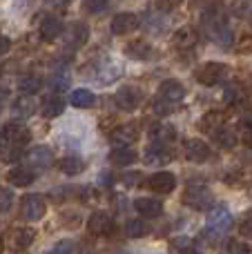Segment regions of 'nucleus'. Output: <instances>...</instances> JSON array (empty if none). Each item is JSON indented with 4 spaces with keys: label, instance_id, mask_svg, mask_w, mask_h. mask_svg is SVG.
<instances>
[{
    "label": "nucleus",
    "instance_id": "1",
    "mask_svg": "<svg viewBox=\"0 0 252 254\" xmlns=\"http://www.w3.org/2000/svg\"><path fill=\"white\" fill-rule=\"evenodd\" d=\"M201 27H203L205 36H208L212 43H217L221 49L232 47V27L228 22V16L223 9L219 7H208L201 16Z\"/></svg>",
    "mask_w": 252,
    "mask_h": 254
},
{
    "label": "nucleus",
    "instance_id": "2",
    "mask_svg": "<svg viewBox=\"0 0 252 254\" xmlns=\"http://www.w3.org/2000/svg\"><path fill=\"white\" fill-rule=\"evenodd\" d=\"M183 203L192 210H210L212 207V192L201 181H190V185L183 192Z\"/></svg>",
    "mask_w": 252,
    "mask_h": 254
},
{
    "label": "nucleus",
    "instance_id": "3",
    "mask_svg": "<svg viewBox=\"0 0 252 254\" xmlns=\"http://www.w3.org/2000/svg\"><path fill=\"white\" fill-rule=\"evenodd\" d=\"M228 74H230V69L223 63H205L203 67L196 69V80L205 87H214V85L223 83L228 78Z\"/></svg>",
    "mask_w": 252,
    "mask_h": 254
},
{
    "label": "nucleus",
    "instance_id": "4",
    "mask_svg": "<svg viewBox=\"0 0 252 254\" xmlns=\"http://www.w3.org/2000/svg\"><path fill=\"white\" fill-rule=\"evenodd\" d=\"M232 214L228 212V207H223V205H214L212 210H210V214H208V230L212 234H228L232 230Z\"/></svg>",
    "mask_w": 252,
    "mask_h": 254
},
{
    "label": "nucleus",
    "instance_id": "5",
    "mask_svg": "<svg viewBox=\"0 0 252 254\" xmlns=\"http://www.w3.org/2000/svg\"><path fill=\"white\" fill-rule=\"evenodd\" d=\"M22 158H25V167H29L31 172H43L54 163L52 149L45 147V145H38V147L29 149L27 154H22Z\"/></svg>",
    "mask_w": 252,
    "mask_h": 254
},
{
    "label": "nucleus",
    "instance_id": "6",
    "mask_svg": "<svg viewBox=\"0 0 252 254\" xmlns=\"http://www.w3.org/2000/svg\"><path fill=\"white\" fill-rule=\"evenodd\" d=\"M20 203H22V216L27 221H40L47 214V201L40 194H25Z\"/></svg>",
    "mask_w": 252,
    "mask_h": 254
},
{
    "label": "nucleus",
    "instance_id": "7",
    "mask_svg": "<svg viewBox=\"0 0 252 254\" xmlns=\"http://www.w3.org/2000/svg\"><path fill=\"white\" fill-rule=\"evenodd\" d=\"M114 101L123 112H132L143 103V92L138 87H134V85H123V87L116 92Z\"/></svg>",
    "mask_w": 252,
    "mask_h": 254
},
{
    "label": "nucleus",
    "instance_id": "8",
    "mask_svg": "<svg viewBox=\"0 0 252 254\" xmlns=\"http://www.w3.org/2000/svg\"><path fill=\"white\" fill-rule=\"evenodd\" d=\"M87 230L94 237H110L114 232V221L107 212H94L87 219Z\"/></svg>",
    "mask_w": 252,
    "mask_h": 254
},
{
    "label": "nucleus",
    "instance_id": "9",
    "mask_svg": "<svg viewBox=\"0 0 252 254\" xmlns=\"http://www.w3.org/2000/svg\"><path fill=\"white\" fill-rule=\"evenodd\" d=\"M138 18L134 16V13H129V11H121V13H116L114 18H112V34L114 36H127V34H132L134 29H138Z\"/></svg>",
    "mask_w": 252,
    "mask_h": 254
},
{
    "label": "nucleus",
    "instance_id": "10",
    "mask_svg": "<svg viewBox=\"0 0 252 254\" xmlns=\"http://www.w3.org/2000/svg\"><path fill=\"white\" fill-rule=\"evenodd\" d=\"M0 140H9V143H16L25 147L31 140V131L22 123H7L2 127V131H0Z\"/></svg>",
    "mask_w": 252,
    "mask_h": 254
},
{
    "label": "nucleus",
    "instance_id": "11",
    "mask_svg": "<svg viewBox=\"0 0 252 254\" xmlns=\"http://www.w3.org/2000/svg\"><path fill=\"white\" fill-rule=\"evenodd\" d=\"M147 188L156 194H170L177 188V176L172 172H156L147 179Z\"/></svg>",
    "mask_w": 252,
    "mask_h": 254
},
{
    "label": "nucleus",
    "instance_id": "12",
    "mask_svg": "<svg viewBox=\"0 0 252 254\" xmlns=\"http://www.w3.org/2000/svg\"><path fill=\"white\" fill-rule=\"evenodd\" d=\"M183 149H186V158L188 161H192V163H205L210 158V145L205 143V140H201V138L186 140Z\"/></svg>",
    "mask_w": 252,
    "mask_h": 254
},
{
    "label": "nucleus",
    "instance_id": "13",
    "mask_svg": "<svg viewBox=\"0 0 252 254\" xmlns=\"http://www.w3.org/2000/svg\"><path fill=\"white\" fill-rule=\"evenodd\" d=\"M159 98L172 103V105H179V103L186 98V87H183L179 80H174V78L163 80V83H161V87H159Z\"/></svg>",
    "mask_w": 252,
    "mask_h": 254
},
{
    "label": "nucleus",
    "instance_id": "14",
    "mask_svg": "<svg viewBox=\"0 0 252 254\" xmlns=\"http://www.w3.org/2000/svg\"><path fill=\"white\" fill-rule=\"evenodd\" d=\"M147 136H150L152 143L170 145L172 140H177V129L168 123H152L150 129H147Z\"/></svg>",
    "mask_w": 252,
    "mask_h": 254
},
{
    "label": "nucleus",
    "instance_id": "15",
    "mask_svg": "<svg viewBox=\"0 0 252 254\" xmlns=\"http://www.w3.org/2000/svg\"><path fill=\"white\" fill-rule=\"evenodd\" d=\"M134 210L141 216H145V219H156V216H161V212H163V203H161L159 198L141 196L134 201Z\"/></svg>",
    "mask_w": 252,
    "mask_h": 254
},
{
    "label": "nucleus",
    "instance_id": "16",
    "mask_svg": "<svg viewBox=\"0 0 252 254\" xmlns=\"http://www.w3.org/2000/svg\"><path fill=\"white\" fill-rule=\"evenodd\" d=\"M172 149L168 147V145H163V143H154L152 147H147V152H145V163L147 165H165V163H170L172 161Z\"/></svg>",
    "mask_w": 252,
    "mask_h": 254
},
{
    "label": "nucleus",
    "instance_id": "17",
    "mask_svg": "<svg viewBox=\"0 0 252 254\" xmlns=\"http://www.w3.org/2000/svg\"><path fill=\"white\" fill-rule=\"evenodd\" d=\"M87 38H89V29L85 22H71L65 34V40H67V45H69V49L83 47V45L87 43Z\"/></svg>",
    "mask_w": 252,
    "mask_h": 254
},
{
    "label": "nucleus",
    "instance_id": "18",
    "mask_svg": "<svg viewBox=\"0 0 252 254\" xmlns=\"http://www.w3.org/2000/svg\"><path fill=\"white\" fill-rule=\"evenodd\" d=\"M63 34V22L58 20L56 16H47L43 22H40V29H38V36L43 43H54L58 36Z\"/></svg>",
    "mask_w": 252,
    "mask_h": 254
},
{
    "label": "nucleus",
    "instance_id": "19",
    "mask_svg": "<svg viewBox=\"0 0 252 254\" xmlns=\"http://www.w3.org/2000/svg\"><path fill=\"white\" fill-rule=\"evenodd\" d=\"M36 181V172H31L29 167H11L7 172V183L13 185V188H27Z\"/></svg>",
    "mask_w": 252,
    "mask_h": 254
},
{
    "label": "nucleus",
    "instance_id": "20",
    "mask_svg": "<svg viewBox=\"0 0 252 254\" xmlns=\"http://www.w3.org/2000/svg\"><path fill=\"white\" fill-rule=\"evenodd\" d=\"M138 138V125L136 123H125L119 125L112 131V143L114 145H132Z\"/></svg>",
    "mask_w": 252,
    "mask_h": 254
},
{
    "label": "nucleus",
    "instance_id": "21",
    "mask_svg": "<svg viewBox=\"0 0 252 254\" xmlns=\"http://www.w3.org/2000/svg\"><path fill=\"white\" fill-rule=\"evenodd\" d=\"M63 110H65V101H63V96H58V92L49 94V96L43 98V103H40V114H43L45 119H56V116L63 114Z\"/></svg>",
    "mask_w": 252,
    "mask_h": 254
},
{
    "label": "nucleus",
    "instance_id": "22",
    "mask_svg": "<svg viewBox=\"0 0 252 254\" xmlns=\"http://www.w3.org/2000/svg\"><path fill=\"white\" fill-rule=\"evenodd\" d=\"M199 43V34L192 27H181V29L174 34V47L181 49V52H190V49L196 47Z\"/></svg>",
    "mask_w": 252,
    "mask_h": 254
},
{
    "label": "nucleus",
    "instance_id": "23",
    "mask_svg": "<svg viewBox=\"0 0 252 254\" xmlns=\"http://www.w3.org/2000/svg\"><path fill=\"white\" fill-rule=\"evenodd\" d=\"M136 152L129 145H116V149H112L110 154V163L116 167H127L132 163H136Z\"/></svg>",
    "mask_w": 252,
    "mask_h": 254
},
{
    "label": "nucleus",
    "instance_id": "24",
    "mask_svg": "<svg viewBox=\"0 0 252 254\" xmlns=\"http://www.w3.org/2000/svg\"><path fill=\"white\" fill-rule=\"evenodd\" d=\"M9 110H11V114L16 116V119H29L36 112V103H34V98H31V94H22V96H18L16 101L11 103Z\"/></svg>",
    "mask_w": 252,
    "mask_h": 254
},
{
    "label": "nucleus",
    "instance_id": "25",
    "mask_svg": "<svg viewBox=\"0 0 252 254\" xmlns=\"http://www.w3.org/2000/svg\"><path fill=\"white\" fill-rule=\"evenodd\" d=\"M36 239V230L34 228H16L11 232V237H9V241H11V246L16 248V250H27V248L34 243Z\"/></svg>",
    "mask_w": 252,
    "mask_h": 254
},
{
    "label": "nucleus",
    "instance_id": "26",
    "mask_svg": "<svg viewBox=\"0 0 252 254\" xmlns=\"http://www.w3.org/2000/svg\"><path fill=\"white\" fill-rule=\"evenodd\" d=\"M69 103L74 107H78V110H89V107H94V103H96V96H94V92H89V89L78 87L69 94Z\"/></svg>",
    "mask_w": 252,
    "mask_h": 254
},
{
    "label": "nucleus",
    "instance_id": "27",
    "mask_svg": "<svg viewBox=\"0 0 252 254\" xmlns=\"http://www.w3.org/2000/svg\"><path fill=\"white\" fill-rule=\"evenodd\" d=\"M125 52H127V56L136 58V61H150L154 49H152V45L145 43V40H132V43L125 47Z\"/></svg>",
    "mask_w": 252,
    "mask_h": 254
},
{
    "label": "nucleus",
    "instance_id": "28",
    "mask_svg": "<svg viewBox=\"0 0 252 254\" xmlns=\"http://www.w3.org/2000/svg\"><path fill=\"white\" fill-rule=\"evenodd\" d=\"M226 121H228V116L223 114V112L212 110V112H208V114H203V119L199 121V127L203 131H217L221 125H226Z\"/></svg>",
    "mask_w": 252,
    "mask_h": 254
},
{
    "label": "nucleus",
    "instance_id": "29",
    "mask_svg": "<svg viewBox=\"0 0 252 254\" xmlns=\"http://www.w3.org/2000/svg\"><path fill=\"white\" fill-rule=\"evenodd\" d=\"M223 103L228 107H239L241 103H246V92L241 85L237 83H230L226 89H223Z\"/></svg>",
    "mask_w": 252,
    "mask_h": 254
},
{
    "label": "nucleus",
    "instance_id": "30",
    "mask_svg": "<svg viewBox=\"0 0 252 254\" xmlns=\"http://www.w3.org/2000/svg\"><path fill=\"white\" fill-rule=\"evenodd\" d=\"M69 71L65 69V67H56V69L49 74V87L54 89V92H65L67 87H69Z\"/></svg>",
    "mask_w": 252,
    "mask_h": 254
},
{
    "label": "nucleus",
    "instance_id": "31",
    "mask_svg": "<svg viewBox=\"0 0 252 254\" xmlns=\"http://www.w3.org/2000/svg\"><path fill=\"white\" fill-rule=\"evenodd\" d=\"M25 154V147L16 143H9V140H0V161L4 163H13L18 158H22Z\"/></svg>",
    "mask_w": 252,
    "mask_h": 254
},
{
    "label": "nucleus",
    "instance_id": "32",
    "mask_svg": "<svg viewBox=\"0 0 252 254\" xmlns=\"http://www.w3.org/2000/svg\"><path fill=\"white\" fill-rule=\"evenodd\" d=\"M58 170H61L63 174H67V176H76V174H80V172L85 170V161L83 158H78V156H65V158L58 161Z\"/></svg>",
    "mask_w": 252,
    "mask_h": 254
},
{
    "label": "nucleus",
    "instance_id": "33",
    "mask_svg": "<svg viewBox=\"0 0 252 254\" xmlns=\"http://www.w3.org/2000/svg\"><path fill=\"white\" fill-rule=\"evenodd\" d=\"M212 136L223 149H232L237 145V131L228 125H221L217 131H212Z\"/></svg>",
    "mask_w": 252,
    "mask_h": 254
},
{
    "label": "nucleus",
    "instance_id": "34",
    "mask_svg": "<svg viewBox=\"0 0 252 254\" xmlns=\"http://www.w3.org/2000/svg\"><path fill=\"white\" fill-rule=\"evenodd\" d=\"M40 87H43V78L38 74H25L18 80V89L20 94H38Z\"/></svg>",
    "mask_w": 252,
    "mask_h": 254
},
{
    "label": "nucleus",
    "instance_id": "35",
    "mask_svg": "<svg viewBox=\"0 0 252 254\" xmlns=\"http://www.w3.org/2000/svg\"><path fill=\"white\" fill-rule=\"evenodd\" d=\"M147 232H150V228H147V223L141 219H129L127 223H125V234H127V239H141V237H145Z\"/></svg>",
    "mask_w": 252,
    "mask_h": 254
},
{
    "label": "nucleus",
    "instance_id": "36",
    "mask_svg": "<svg viewBox=\"0 0 252 254\" xmlns=\"http://www.w3.org/2000/svg\"><path fill=\"white\" fill-rule=\"evenodd\" d=\"M230 11L241 20H252V0H232Z\"/></svg>",
    "mask_w": 252,
    "mask_h": 254
},
{
    "label": "nucleus",
    "instance_id": "37",
    "mask_svg": "<svg viewBox=\"0 0 252 254\" xmlns=\"http://www.w3.org/2000/svg\"><path fill=\"white\" fill-rule=\"evenodd\" d=\"M226 252H230V254H248L250 246L246 241H241V239H230V241L226 243Z\"/></svg>",
    "mask_w": 252,
    "mask_h": 254
},
{
    "label": "nucleus",
    "instance_id": "38",
    "mask_svg": "<svg viewBox=\"0 0 252 254\" xmlns=\"http://www.w3.org/2000/svg\"><path fill=\"white\" fill-rule=\"evenodd\" d=\"M172 248H174V250H179V252H192L196 246H194V239L177 237V239H172Z\"/></svg>",
    "mask_w": 252,
    "mask_h": 254
},
{
    "label": "nucleus",
    "instance_id": "39",
    "mask_svg": "<svg viewBox=\"0 0 252 254\" xmlns=\"http://www.w3.org/2000/svg\"><path fill=\"white\" fill-rule=\"evenodd\" d=\"M83 7L87 9L89 13H103L110 7V0H83Z\"/></svg>",
    "mask_w": 252,
    "mask_h": 254
},
{
    "label": "nucleus",
    "instance_id": "40",
    "mask_svg": "<svg viewBox=\"0 0 252 254\" xmlns=\"http://www.w3.org/2000/svg\"><path fill=\"white\" fill-rule=\"evenodd\" d=\"M13 205V192L7 188L0 190V214H4V212H9Z\"/></svg>",
    "mask_w": 252,
    "mask_h": 254
},
{
    "label": "nucleus",
    "instance_id": "41",
    "mask_svg": "<svg viewBox=\"0 0 252 254\" xmlns=\"http://www.w3.org/2000/svg\"><path fill=\"white\" fill-rule=\"evenodd\" d=\"M121 183H123L125 188H136V185L143 183V174L141 172H127V174L121 176Z\"/></svg>",
    "mask_w": 252,
    "mask_h": 254
},
{
    "label": "nucleus",
    "instance_id": "42",
    "mask_svg": "<svg viewBox=\"0 0 252 254\" xmlns=\"http://www.w3.org/2000/svg\"><path fill=\"white\" fill-rule=\"evenodd\" d=\"M239 230H241V234H244L246 239H252V210H248V212L244 214Z\"/></svg>",
    "mask_w": 252,
    "mask_h": 254
},
{
    "label": "nucleus",
    "instance_id": "43",
    "mask_svg": "<svg viewBox=\"0 0 252 254\" xmlns=\"http://www.w3.org/2000/svg\"><path fill=\"white\" fill-rule=\"evenodd\" d=\"M172 103H168V101H163V98H159L156 96V101H154V114H159V116H168L170 112H172Z\"/></svg>",
    "mask_w": 252,
    "mask_h": 254
},
{
    "label": "nucleus",
    "instance_id": "44",
    "mask_svg": "<svg viewBox=\"0 0 252 254\" xmlns=\"http://www.w3.org/2000/svg\"><path fill=\"white\" fill-rule=\"evenodd\" d=\"M78 196L83 198L85 203H94V201H96V198H98V192L92 188V185H85V188H80Z\"/></svg>",
    "mask_w": 252,
    "mask_h": 254
},
{
    "label": "nucleus",
    "instance_id": "45",
    "mask_svg": "<svg viewBox=\"0 0 252 254\" xmlns=\"http://www.w3.org/2000/svg\"><path fill=\"white\" fill-rule=\"evenodd\" d=\"M181 2L183 0H156V9H159V11H172V9H177Z\"/></svg>",
    "mask_w": 252,
    "mask_h": 254
},
{
    "label": "nucleus",
    "instance_id": "46",
    "mask_svg": "<svg viewBox=\"0 0 252 254\" xmlns=\"http://www.w3.org/2000/svg\"><path fill=\"white\" fill-rule=\"evenodd\" d=\"M74 250H76V246L69 241H58L56 246L52 248V252H74Z\"/></svg>",
    "mask_w": 252,
    "mask_h": 254
},
{
    "label": "nucleus",
    "instance_id": "47",
    "mask_svg": "<svg viewBox=\"0 0 252 254\" xmlns=\"http://www.w3.org/2000/svg\"><path fill=\"white\" fill-rule=\"evenodd\" d=\"M9 47H11V40H9L7 36L0 34V56H2V54H7V52H9Z\"/></svg>",
    "mask_w": 252,
    "mask_h": 254
},
{
    "label": "nucleus",
    "instance_id": "48",
    "mask_svg": "<svg viewBox=\"0 0 252 254\" xmlns=\"http://www.w3.org/2000/svg\"><path fill=\"white\" fill-rule=\"evenodd\" d=\"M244 143L248 145V147L252 149V127H248V129L244 131Z\"/></svg>",
    "mask_w": 252,
    "mask_h": 254
},
{
    "label": "nucleus",
    "instance_id": "49",
    "mask_svg": "<svg viewBox=\"0 0 252 254\" xmlns=\"http://www.w3.org/2000/svg\"><path fill=\"white\" fill-rule=\"evenodd\" d=\"M0 94H2V92H0ZM0 110H2V96H0Z\"/></svg>",
    "mask_w": 252,
    "mask_h": 254
},
{
    "label": "nucleus",
    "instance_id": "50",
    "mask_svg": "<svg viewBox=\"0 0 252 254\" xmlns=\"http://www.w3.org/2000/svg\"><path fill=\"white\" fill-rule=\"evenodd\" d=\"M47 2H54V0H47Z\"/></svg>",
    "mask_w": 252,
    "mask_h": 254
}]
</instances>
